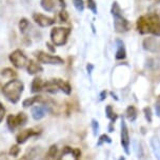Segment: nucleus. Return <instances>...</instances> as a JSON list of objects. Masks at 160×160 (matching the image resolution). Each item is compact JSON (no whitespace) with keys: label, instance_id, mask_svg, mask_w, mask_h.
<instances>
[{"label":"nucleus","instance_id":"obj_1","mask_svg":"<svg viewBox=\"0 0 160 160\" xmlns=\"http://www.w3.org/2000/svg\"><path fill=\"white\" fill-rule=\"evenodd\" d=\"M136 28L140 34H152L160 36V14L159 12L148 13L140 16L136 21Z\"/></svg>","mask_w":160,"mask_h":160},{"label":"nucleus","instance_id":"obj_2","mask_svg":"<svg viewBox=\"0 0 160 160\" xmlns=\"http://www.w3.org/2000/svg\"><path fill=\"white\" fill-rule=\"evenodd\" d=\"M24 90V84L20 80L13 78L7 82L2 88V93L4 97L12 103H17L20 100L22 93Z\"/></svg>","mask_w":160,"mask_h":160},{"label":"nucleus","instance_id":"obj_3","mask_svg":"<svg viewBox=\"0 0 160 160\" xmlns=\"http://www.w3.org/2000/svg\"><path fill=\"white\" fill-rule=\"evenodd\" d=\"M111 13L114 18V28L117 33H127L131 28V24L127 18L122 16V11L118 2L114 1L111 8Z\"/></svg>","mask_w":160,"mask_h":160},{"label":"nucleus","instance_id":"obj_4","mask_svg":"<svg viewBox=\"0 0 160 160\" xmlns=\"http://www.w3.org/2000/svg\"><path fill=\"white\" fill-rule=\"evenodd\" d=\"M71 34V28L63 27L53 28L51 31V41L56 47H62L68 42V36Z\"/></svg>","mask_w":160,"mask_h":160},{"label":"nucleus","instance_id":"obj_5","mask_svg":"<svg viewBox=\"0 0 160 160\" xmlns=\"http://www.w3.org/2000/svg\"><path fill=\"white\" fill-rule=\"evenodd\" d=\"M35 57L38 60L39 63L50 64V65H61L64 63V60L59 56H54L48 53H45L43 51H37L34 53Z\"/></svg>","mask_w":160,"mask_h":160},{"label":"nucleus","instance_id":"obj_6","mask_svg":"<svg viewBox=\"0 0 160 160\" xmlns=\"http://www.w3.org/2000/svg\"><path fill=\"white\" fill-rule=\"evenodd\" d=\"M8 59H10L11 63L16 68H19V70L20 68H24L28 65V62L27 55H25L21 50H19V48L13 51V52L10 54V56H8Z\"/></svg>","mask_w":160,"mask_h":160},{"label":"nucleus","instance_id":"obj_7","mask_svg":"<svg viewBox=\"0 0 160 160\" xmlns=\"http://www.w3.org/2000/svg\"><path fill=\"white\" fill-rule=\"evenodd\" d=\"M28 122V116L25 115V113L20 112L18 113L17 116L10 115L7 119V125L10 131H15L17 128L19 127H23L27 124Z\"/></svg>","mask_w":160,"mask_h":160},{"label":"nucleus","instance_id":"obj_8","mask_svg":"<svg viewBox=\"0 0 160 160\" xmlns=\"http://www.w3.org/2000/svg\"><path fill=\"white\" fill-rule=\"evenodd\" d=\"M120 143H121L122 148H123L125 154H130V133H128V128L127 125V122L123 119L121 120V130H120Z\"/></svg>","mask_w":160,"mask_h":160},{"label":"nucleus","instance_id":"obj_9","mask_svg":"<svg viewBox=\"0 0 160 160\" xmlns=\"http://www.w3.org/2000/svg\"><path fill=\"white\" fill-rule=\"evenodd\" d=\"M33 20L36 22V24H38L41 28H48L52 27L53 24H55V19L40 13L33 14Z\"/></svg>","mask_w":160,"mask_h":160},{"label":"nucleus","instance_id":"obj_10","mask_svg":"<svg viewBox=\"0 0 160 160\" xmlns=\"http://www.w3.org/2000/svg\"><path fill=\"white\" fill-rule=\"evenodd\" d=\"M80 152L79 150H75L70 147H65L62 150L61 154L58 156L57 160H78Z\"/></svg>","mask_w":160,"mask_h":160},{"label":"nucleus","instance_id":"obj_11","mask_svg":"<svg viewBox=\"0 0 160 160\" xmlns=\"http://www.w3.org/2000/svg\"><path fill=\"white\" fill-rule=\"evenodd\" d=\"M48 112H51L50 105L48 104H40V105H35L32 108V117L35 120H40L47 115Z\"/></svg>","mask_w":160,"mask_h":160},{"label":"nucleus","instance_id":"obj_12","mask_svg":"<svg viewBox=\"0 0 160 160\" xmlns=\"http://www.w3.org/2000/svg\"><path fill=\"white\" fill-rule=\"evenodd\" d=\"M37 134L38 133H37L36 131H34L33 128H27V130L21 131V132L16 136V141L18 144H22V143H24V142H27L28 139H30L31 137L37 135Z\"/></svg>","mask_w":160,"mask_h":160},{"label":"nucleus","instance_id":"obj_13","mask_svg":"<svg viewBox=\"0 0 160 160\" xmlns=\"http://www.w3.org/2000/svg\"><path fill=\"white\" fill-rule=\"evenodd\" d=\"M52 80L54 81V83L57 85L58 90L63 92L65 95H70V94L72 93V88H71V85L68 84L67 81H64V80H62L60 78H54Z\"/></svg>","mask_w":160,"mask_h":160},{"label":"nucleus","instance_id":"obj_14","mask_svg":"<svg viewBox=\"0 0 160 160\" xmlns=\"http://www.w3.org/2000/svg\"><path fill=\"white\" fill-rule=\"evenodd\" d=\"M27 71L30 75H35L43 71V68L41 67V64L38 63V61L35 60H28V65H27Z\"/></svg>","mask_w":160,"mask_h":160},{"label":"nucleus","instance_id":"obj_15","mask_svg":"<svg viewBox=\"0 0 160 160\" xmlns=\"http://www.w3.org/2000/svg\"><path fill=\"white\" fill-rule=\"evenodd\" d=\"M117 43V51H116V59H124L127 57V51H125V47L122 40L117 39L116 40Z\"/></svg>","mask_w":160,"mask_h":160},{"label":"nucleus","instance_id":"obj_16","mask_svg":"<svg viewBox=\"0 0 160 160\" xmlns=\"http://www.w3.org/2000/svg\"><path fill=\"white\" fill-rule=\"evenodd\" d=\"M43 91V82H42V79L39 78V77H35L32 81V84H31V92L36 94Z\"/></svg>","mask_w":160,"mask_h":160},{"label":"nucleus","instance_id":"obj_17","mask_svg":"<svg viewBox=\"0 0 160 160\" xmlns=\"http://www.w3.org/2000/svg\"><path fill=\"white\" fill-rule=\"evenodd\" d=\"M151 147L157 160H160V139L158 137H153L151 139Z\"/></svg>","mask_w":160,"mask_h":160},{"label":"nucleus","instance_id":"obj_18","mask_svg":"<svg viewBox=\"0 0 160 160\" xmlns=\"http://www.w3.org/2000/svg\"><path fill=\"white\" fill-rule=\"evenodd\" d=\"M125 116H127V118L130 122H134L138 117V111L134 105H130L125 111Z\"/></svg>","mask_w":160,"mask_h":160},{"label":"nucleus","instance_id":"obj_19","mask_svg":"<svg viewBox=\"0 0 160 160\" xmlns=\"http://www.w3.org/2000/svg\"><path fill=\"white\" fill-rule=\"evenodd\" d=\"M40 5L45 12H53L55 10V0H40Z\"/></svg>","mask_w":160,"mask_h":160},{"label":"nucleus","instance_id":"obj_20","mask_svg":"<svg viewBox=\"0 0 160 160\" xmlns=\"http://www.w3.org/2000/svg\"><path fill=\"white\" fill-rule=\"evenodd\" d=\"M43 91H45V92H48V93H51V94H56L59 92L58 88H57V85L54 83L53 80L43 82Z\"/></svg>","mask_w":160,"mask_h":160},{"label":"nucleus","instance_id":"obj_21","mask_svg":"<svg viewBox=\"0 0 160 160\" xmlns=\"http://www.w3.org/2000/svg\"><path fill=\"white\" fill-rule=\"evenodd\" d=\"M57 147L56 145H52L50 148H48L47 155L43 157L44 160H55V157L57 155Z\"/></svg>","mask_w":160,"mask_h":160},{"label":"nucleus","instance_id":"obj_22","mask_svg":"<svg viewBox=\"0 0 160 160\" xmlns=\"http://www.w3.org/2000/svg\"><path fill=\"white\" fill-rule=\"evenodd\" d=\"M105 115H107L108 118L111 120V123H114V122L116 121L117 115L115 114V112H114L113 108L111 107V105H108V107L105 108Z\"/></svg>","mask_w":160,"mask_h":160},{"label":"nucleus","instance_id":"obj_23","mask_svg":"<svg viewBox=\"0 0 160 160\" xmlns=\"http://www.w3.org/2000/svg\"><path fill=\"white\" fill-rule=\"evenodd\" d=\"M18 27H19L20 32H21L22 34H24L28 31V27H30V22H28V20L27 18H21L19 21Z\"/></svg>","mask_w":160,"mask_h":160},{"label":"nucleus","instance_id":"obj_24","mask_svg":"<svg viewBox=\"0 0 160 160\" xmlns=\"http://www.w3.org/2000/svg\"><path fill=\"white\" fill-rule=\"evenodd\" d=\"M73 4L78 12H83V10L85 8L83 0H73Z\"/></svg>","mask_w":160,"mask_h":160},{"label":"nucleus","instance_id":"obj_25","mask_svg":"<svg viewBox=\"0 0 160 160\" xmlns=\"http://www.w3.org/2000/svg\"><path fill=\"white\" fill-rule=\"evenodd\" d=\"M87 2H88V8L92 11L94 15H96L97 12H98V11H97V3H96V1H95V0H87Z\"/></svg>","mask_w":160,"mask_h":160},{"label":"nucleus","instance_id":"obj_26","mask_svg":"<svg viewBox=\"0 0 160 160\" xmlns=\"http://www.w3.org/2000/svg\"><path fill=\"white\" fill-rule=\"evenodd\" d=\"M2 75H3L4 77H8V78H12L13 79V77H15L16 76V73H15V71H13L12 68H4L3 71H2Z\"/></svg>","mask_w":160,"mask_h":160},{"label":"nucleus","instance_id":"obj_27","mask_svg":"<svg viewBox=\"0 0 160 160\" xmlns=\"http://www.w3.org/2000/svg\"><path fill=\"white\" fill-rule=\"evenodd\" d=\"M111 143L112 142V140H111V138L108 137V135H105V134H103V135H101L99 137V141H98V145H101L103 143Z\"/></svg>","mask_w":160,"mask_h":160},{"label":"nucleus","instance_id":"obj_28","mask_svg":"<svg viewBox=\"0 0 160 160\" xmlns=\"http://www.w3.org/2000/svg\"><path fill=\"white\" fill-rule=\"evenodd\" d=\"M143 113H144V116H145V119L148 120V122H152V111H151V108H143Z\"/></svg>","mask_w":160,"mask_h":160},{"label":"nucleus","instance_id":"obj_29","mask_svg":"<svg viewBox=\"0 0 160 160\" xmlns=\"http://www.w3.org/2000/svg\"><path fill=\"white\" fill-rule=\"evenodd\" d=\"M19 153H20V148L18 145H12V148L10 150V155L13 157H17L19 155Z\"/></svg>","mask_w":160,"mask_h":160},{"label":"nucleus","instance_id":"obj_30","mask_svg":"<svg viewBox=\"0 0 160 160\" xmlns=\"http://www.w3.org/2000/svg\"><path fill=\"white\" fill-rule=\"evenodd\" d=\"M59 18L62 22H67L68 19V14L65 10H61V12L59 13Z\"/></svg>","mask_w":160,"mask_h":160},{"label":"nucleus","instance_id":"obj_31","mask_svg":"<svg viewBox=\"0 0 160 160\" xmlns=\"http://www.w3.org/2000/svg\"><path fill=\"white\" fill-rule=\"evenodd\" d=\"M4 116H5V108H4V105L0 102V122H2Z\"/></svg>","mask_w":160,"mask_h":160},{"label":"nucleus","instance_id":"obj_32","mask_svg":"<svg viewBox=\"0 0 160 160\" xmlns=\"http://www.w3.org/2000/svg\"><path fill=\"white\" fill-rule=\"evenodd\" d=\"M92 127H93V131H94V134H97L99 130V124H98V121H96V120H92Z\"/></svg>","mask_w":160,"mask_h":160},{"label":"nucleus","instance_id":"obj_33","mask_svg":"<svg viewBox=\"0 0 160 160\" xmlns=\"http://www.w3.org/2000/svg\"><path fill=\"white\" fill-rule=\"evenodd\" d=\"M156 113H157V115L160 116V100L156 103Z\"/></svg>","mask_w":160,"mask_h":160},{"label":"nucleus","instance_id":"obj_34","mask_svg":"<svg viewBox=\"0 0 160 160\" xmlns=\"http://www.w3.org/2000/svg\"><path fill=\"white\" fill-rule=\"evenodd\" d=\"M105 98H107V92L103 91V92H101V94H100V100H103Z\"/></svg>","mask_w":160,"mask_h":160},{"label":"nucleus","instance_id":"obj_35","mask_svg":"<svg viewBox=\"0 0 160 160\" xmlns=\"http://www.w3.org/2000/svg\"><path fill=\"white\" fill-rule=\"evenodd\" d=\"M53 45H54L53 43H52V44H51V43H50V42H47V47H48V48H50V50H51V51H52V52H55V48H52V47H53Z\"/></svg>","mask_w":160,"mask_h":160},{"label":"nucleus","instance_id":"obj_36","mask_svg":"<svg viewBox=\"0 0 160 160\" xmlns=\"http://www.w3.org/2000/svg\"><path fill=\"white\" fill-rule=\"evenodd\" d=\"M59 2H60V4H61L62 7H64V0H59Z\"/></svg>","mask_w":160,"mask_h":160},{"label":"nucleus","instance_id":"obj_37","mask_svg":"<svg viewBox=\"0 0 160 160\" xmlns=\"http://www.w3.org/2000/svg\"><path fill=\"white\" fill-rule=\"evenodd\" d=\"M119 160H125V158H124V157H120Z\"/></svg>","mask_w":160,"mask_h":160},{"label":"nucleus","instance_id":"obj_38","mask_svg":"<svg viewBox=\"0 0 160 160\" xmlns=\"http://www.w3.org/2000/svg\"><path fill=\"white\" fill-rule=\"evenodd\" d=\"M159 14H160V12H159Z\"/></svg>","mask_w":160,"mask_h":160}]
</instances>
